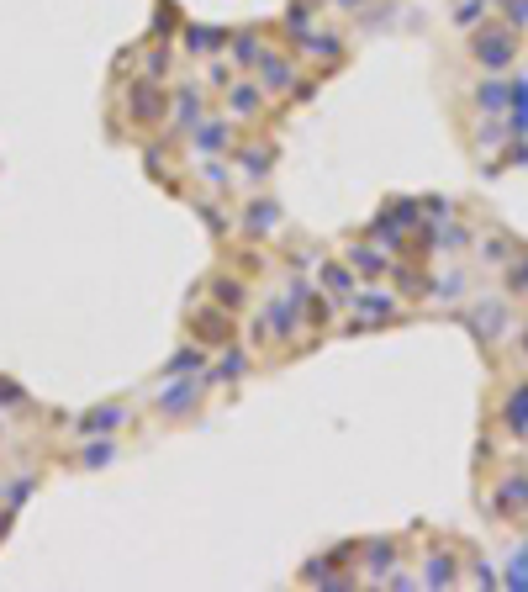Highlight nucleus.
Wrapping results in <instances>:
<instances>
[]
</instances>
